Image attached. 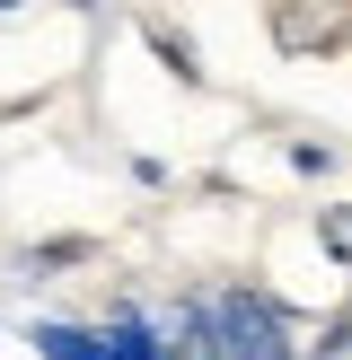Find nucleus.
Here are the masks:
<instances>
[{"label": "nucleus", "instance_id": "1", "mask_svg": "<svg viewBox=\"0 0 352 360\" xmlns=\"http://www.w3.org/2000/svg\"><path fill=\"white\" fill-rule=\"evenodd\" d=\"M211 343H220V360H299L291 326L264 290H211Z\"/></svg>", "mask_w": 352, "mask_h": 360}, {"label": "nucleus", "instance_id": "2", "mask_svg": "<svg viewBox=\"0 0 352 360\" xmlns=\"http://www.w3.org/2000/svg\"><path fill=\"white\" fill-rule=\"evenodd\" d=\"M158 352L168 360H220V343H211V299H176V316L158 326Z\"/></svg>", "mask_w": 352, "mask_h": 360}, {"label": "nucleus", "instance_id": "3", "mask_svg": "<svg viewBox=\"0 0 352 360\" xmlns=\"http://www.w3.org/2000/svg\"><path fill=\"white\" fill-rule=\"evenodd\" d=\"M27 343H35V360H115L97 326H62V316H44V326L27 334Z\"/></svg>", "mask_w": 352, "mask_h": 360}, {"label": "nucleus", "instance_id": "4", "mask_svg": "<svg viewBox=\"0 0 352 360\" xmlns=\"http://www.w3.org/2000/svg\"><path fill=\"white\" fill-rule=\"evenodd\" d=\"M97 334H106L115 360H168V352H158V316H141V308H115Z\"/></svg>", "mask_w": 352, "mask_h": 360}, {"label": "nucleus", "instance_id": "5", "mask_svg": "<svg viewBox=\"0 0 352 360\" xmlns=\"http://www.w3.org/2000/svg\"><path fill=\"white\" fill-rule=\"evenodd\" d=\"M150 53H158V62H168V70H176V79H185V88H194V79H203V70H194V53H185V44H176V35H168V27H158V35H150Z\"/></svg>", "mask_w": 352, "mask_h": 360}, {"label": "nucleus", "instance_id": "6", "mask_svg": "<svg viewBox=\"0 0 352 360\" xmlns=\"http://www.w3.org/2000/svg\"><path fill=\"white\" fill-rule=\"evenodd\" d=\"M291 167H299V176H326V167H334V158H326V150H317V141H291Z\"/></svg>", "mask_w": 352, "mask_h": 360}, {"label": "nucleus", "instance_id": "7", "mask_svg": "<svg viewBox=\"0 0 352 360\" xmlns=\"http://www.w3.org/2000/svg\"><path fill=\"white\" fill-rule=\"evenodd\" d=\"M80 9H97V0H80Z\"/></svg>", "mask_w": 352, "mask_h": 360}, {"label": "nucleus", "instance_id": "8", "mask_svg": "<svg viewBox=\"0 0 352 360\" xmlns=\"http://www.w3.org/2000/svg\"><path fill=\"white\" fill-rule=\"evenodd\" d=\"M0 9H9V0H0Z\"/></svg>", "mask_w": 352, "mask_h": 360}]
</instances>
